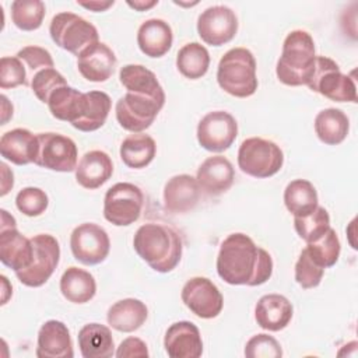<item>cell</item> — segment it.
<instances>
[{"label": "cell", "mask_w": 358, "mask_h": 358, "mask_svg": "<svg viewBox=\"0 0 358 358\" xmlns=\"http://www.w3.org/2000/svg\"><path fill=\"white\" fill-rule=\"evenodd\" d=\"M143 207L141 189L129 182H119L105 193L103 217L116 227H127L140 218Z\"/></svg>", "instance_id": "9c48e42d"}, {"label": "cell", "mask_w": 358, "mask_h": 358, "mask_svg": "<svg viewBox=\"0 0 358 358\" xmlns=\"http://www.w3.org/2000/svg\"><path fill=\"white\" fill-rule=\"evenodd\" d=\"M284 164L281 148L271 140L250 137L242 141L238 150V166L253 178H270L275 175Z\"/></svg>", "instance_id": "5b68a950"}, {"label": "cell", "mask_w": 358, "mask_h": 358, "mask_svg": "<svg viewBox=\"0 0 358 358\" xmlns=\"http://www.w3.org/2000/svg\"><path fill=\"white\" fill-rule=\"evenodd\" d=\"M324 268L320 267L303 249L295 263V281L305 289L315 288L320 284Z\"/></svg>", "instance_id": "60d3db41"}, {"label": "cell", "mask_w": 358, "mask_h": 358, "mask_svg": "<svg viewBox=\"0 0 358 358\" xmlns=\"http://www.w3.org/2000/svg\"><path fill=\"white\" fill-rule=\"evenodd\" d=\"M238 136V123L235 117L225 110L208 112L197 124L199 144L211 152L228 150Z\"/></svg>", "instance_id": "4fadbf2b"}, {"label": "cell", "mask_w": 358, "mask_h": 358, "mask_svg": "<svg viewBox=\"0 0 358 358\" xmlns=\"http://www.w3.org/2000/svg\"><path fill=\"white\" fill-rule=\"evenodd\" d=\"M348 130L350 120L341 109L327 108L320 110L315 117V131L319 140L327 145H337L343 143Z\"/></svg>", "instance_id": "f546056e"}, {"label": "cell", "mask_w": 358, "mask_h": 358, "mask_svg": "<svg viewBox=\"0 0 358 358\" xmlns=\"http://www.w3.org/2000/svg\"><path fill=\"white\" fill-rule=\"evenodd\" d=\"M136 253L155 271L169 273L180 262L182 241L179 234L164 224L141 225L133 238Z\"/></svg>", "instance_id": "7a4b0ae2"}, {"label": "cell", "mask_w": 358, "mask_h": 358, "mask_svg": "<svg viewBox=\"0 0 358 358\" xmlns=\"http://www.w3.org/2000/svg\"><path fill=\"white\" fill-rule=\"evenodd\" d=\"M83 101L84 92L70 85H63L53 91L48 101V108L53 117L73 124L80 116Z\"/></svg>", "instance_id": "d6a6232c"}, {"label": "cell", "mask_w": 358, "mask_h": 358, "mask_svg": "<svg viewBox=\"0 0 358 358\" xmlns=\"http://www.w3.org/2000/svg\"><path fill=\"white\" fill-rule=\"evenodd\" d=\"M155 152L154 138L144 133H133L120 144V158L126 166L133 169L145 168L154 159Z\"/></svg>", "instance_id": "4dcf8cb0"}, {"label": "cell", "mask_w": 358, "mask_h": 358, "mask_svg": "<svg viewBox=\"0 0 358 358\" xmlns=\"http://www.w3.org/2000/svg\"><path fill=\"white\" fill-rule=\"evenodd\" d=\"M52 41L62 49L80 56L91 45L99 42L96 28L83 17L63 11L56 14L49 25Z\"/></svg>", "instance_id": "8992f818"}, {"label": "cell", "mask_w": 358, "mask_h": 358, "mask_svg": "<svg viewBox=\"0 0 358 358\" xmlns=\"http://www.w3.org/2000/svg\"><path fill=\"white\" fill-rule=\"evenodd\" d=\"M1 173H3V180H1V196H6L10 189L13 187L14 185V176H13V172L8 169V166L1 162Z\"/></svg>", "instance_id": "bcb514c9"}, {"label": "cell", "mask_w": 358, "mask_h": 358, "mask_svg": "<svg viewBox=\"0 0 358 358\" xmlns=\"http://www.w3.org/2000/svg\"><path fill=\"white\" fill-rule=\"evenodd\" d=\"M70 249L76 260L85 266L102 263L110 250L108 232L92 222L76 227L70 236Z\"/></svg>", "instance_id": "7c38bea8"}, {"label": "cell", "mask_w": 358, "mask_h": 358, "mask_svg": "<svg viewBox=\"0 0 358 358\" xmlns=\"http://www.w3.org/2000/svg\"><path fill=\"white\" fill-rule=\"evenodd\" d=\"M127 4H129L131 8L137 10V11H145V10H148V8L154 7V6H157V4H158V0H151V1H141V0H137V1H127Z\"/></svg>", "instance_id": "c3c4849f"}, {"label": "cell", "mask_w": 358, "mask_h": 358, "mask_svg": "<svg viewBox=\"0 0 358 358\" xmlns=\"http://www.w3.org/2000/svg\"><path fill=\"white\" fill-rule=\"evenodd\" d=\"M38 358H71L73 343L67 326L60 320L45 322L38 331Z\"/></svg>", "instance_id": "ffe728a7"}, {"label": "cell", "mask_w": 358, "mask_h": 358, "mask_svg": "<svg viewBox=\"0 0 358 358\" xmlns=\"http://www.w3.org/2000/svg\"><path fill=\"white\" fill-rule=\"evenodd\" d=\"M218 85L229 95L246 98L256 92V60L246 48H232L220 59L217 69Z\"/></svg>", "instance_id": "277c9868"}, {"label": "cell", "mask_w": 358, "mask_h": 358, "mask_svg": "<svg viewBox=\"0 0 358 358\" xmlns=\"http://www.w3.org/2000/svg\"><path fill=\"white\" fill-rule=\"evenodd\" d=\"M78 4L84 8H88L91 11L99 13V11H105L109 7H112L115 4V1H78Z\"/></svg>", "instance_id": "7dc6e473"}, {"label": "cell", "mask_w": 358, "mask_h": 358, "mask_svg": "<svg viewBox=\"0 0 358 358\" xmlns=\"http://www.w3.org/2000/svg\"><path fill=\"white\" fill-rule=\"evenodd\" d=\"M116 63L113 50L103 42L91 45L77 57L78 71L85 80L92 83H103L110 78Z\"/></svg>", "instance_id": "e0dca14e"}, {"label": "cell", "mask_w": 358, "mask_h": 358, "mask_svg": "<svg viewBox=\"0 0 358 358\" xmlns=\"http://www.w3.org/2000/svg\"><path fill=\"white\" fill-rule=\"evenodd\" d=\"M294 227L299 238L306 243H310L319 239L330 228V215L324 207L317 206L308 215L294 217Z\"/></svg>", "instance_id": "74e56055"}, {"label": "cell", "mask_w": 358, "mask_h": 358, "mask_svg": "<svg viewBox=\"0 0 358 358\" xmlns=\"http://www.w3.org/2000/svg\"><path fill=\"white\" fill-rule=\"evenodd\" d=\"M291 302L280 294L263 295L255 308V319L257 324L268 331H280L288 326L292 319Z\"/></svg>", "instance_id": "603a6c76"}, {"label": "cell", "mask_w": 358, "mask_h": 358, "mask_svg": "<svg viewBox=\"0 0 358 358\" xmlns=\"http://www.w3.org/2000/svg\"><path fill=\"white\" fill-rule=\"evenodd\" d=\"M48 194L42 189L34 186L21 189L15 197V206L18 211H21L27 217L41 215L48 208Z\"/></svg>", "instance_id": "ab89813d"}, {"label": "cell", "mask_w": 358, "mask_h": 358, "mask_svg": "<svg viewBox=\"0 0 358 358\" xmlns=\"http://www.w3.org/2000/svg\"><path fill=\"white\" fill-rule=\"evenodd\" d=\"M317 192L306 179L291 180L284 190V204L294 217L310 214L317 204Z\"/></svg>", "instance_id": "1f68e13d"}, {"label": "cell", "mask_w": 358, "mask_h": 358, "mask_svg": "<svg viewBox=\"0 0 358 358\" xmlns=\"http://www.w3.org/2000/svg\"><path fill=\"white\" fill-rule=\"evenodd\" d=\"M8 105H10V102H8L7 96H6V95H1V110H3V112H1V124H6L7 120L13 116V106L7 109Z\"/></svg>", "instance_id": "681fc988"}, {"label": "cell", "mask_w": 358, "mask_h": 358, "mask_svg": "<svg viewBox=\"0 0 358 358\" xmlns=\"http://www.w3.org/2000/svg\"><path fill=\"white\" fill-rule=\"evenodd\" d=\"M197 32L201 41L211 46H221L231 42L238 32L235 11L227 6L206 8L197 18Z\"/></svg>", "instance_id": "9a60e30c"}, {"label": "cell", "mask_w": 358, "mask_h": 358, "mask_svg": "<svg viewBox=\"0 0 358 358\" xmlns=\"http://www.w3.org/2000/svg\"><path fill=\"white\" fill-rule=\"evenodd\" d=\"M45 18V3L41 0H14L11 20L18 29L35 31Z\"/></svg>", "instance_id": "d590c367"}, {"label": "cell", "mask_w": 358, "mask_h": 358, "mask_svg": "<svg viewBox=\"0 0 358 358\" xmlns=\"http://www.w3.org/2000/svg\"><path fill=\"white\" fill-rule=\"evenodd\" d=\"M210 66V53L199 42H189L183 45L176 55V67L190 80L201 78Z\"/></svg>", "instance_id": "836d02e7"}, {"label": "cell", "mask_w": 358, "mask_h": 358, "mask_svg": "<svg viewBox=\"0 0 358 358\" xmlns=\"http://www.w3.org/2000/svg\"><path fill=\"white\" fill-rule=\"evenodd\" d=\"M197 183L208 196L225 193L234 183L235 169L231 161L222 155L208 157L197 169Z\"/></svg>", "instance_id": "ac0fdd59"}, {"label": "cell", "mask_w": 358, "mask_h": 358, "mask_svg": "<svg viewBox=\"0 0 358 358\" xmlns=\"http://www.w3.org/2000/svg\"><path fill=\"white\" fill-rule=\"evenodd\" d=\"M110 96L103 91L84 92L83 108L78 119L71 124L80 131H95L102 127L110 112Z\"/></svg>", "instance_id": "4316f807"}, {"label": "cell", "mask_w": 358, "mask_h": 358, "mask_svg": "<svg viewBox=\"0 0 358 358\" xmlns=\"http://www.w3.org/2000/svg\"><path fill=\"white\" fill-rule=\"evenodd\" d=\"M119 80L127 91L144 92L154 96H165L157 76L141 64H126L119 71Z\"/></svg>", "instance_id": "e575fe53"}, {"label": "cell", "mask_w": 358, "mask_h": 358, "mask_svg": "<svg viewBox=\"0 0 358 358\" xmlns=\"http://www.w3.org/2000/svg\"><path fill=\"white\" fill-rule=\"evenodd\" d=\"M148 316V309L144 302L134 298H126L115 302L106 315L108 324L117 331L131 333L140 329Z\"/></svg>", "instance_id": "484cf974"}, {"label": "cell", "mask_w": 358, "mask_h": 358, "mask_svg": "<svg viewBox=\"0 0 358 358\" xmlns=\"http://www.w3.org/2000/svg\"><path fill=\"white\" fill-rule=\"evenodd\" d=\"M38 152L34 164L56 172L76 171L78 150L76 143L59 133H39Z\"/></svg>", "instance_id": "8fae6325"}, {"label": "cell", "mask_w": 358, "mask_h": 358, "mask_svg": "<svg viewBox=\"0 0 358 358\" xmlns=\"http://www.w3.org/2000/svg\"><path fill=\"white\" fill-rule=\"evenodd\" d=\"M183 303L201 319L217 317L224 306V298L217 285L206 277H193L182 288Z\"/></svg>", "instance_id": "5bb4252c"}, {"label": "cell", "mask_w": 358, "mask_h": 358, "mask_svg": "<svg viewBox=\"0 0 358 358\" xmlns=\"http://www.w3.org/2000/svg\"><path fill=\"white\" fill-rule=\"evenodd\" d=\"M164 347L171 358H199L203 354V340L199 327L187 320L171 324L164 337Z\"/></svg>", "instance_id": "2e32d148"}, {"label": "cell", "mask_w": 358, "mask_h": 358, "mask_svg": "<svg viewBox=\"0 0 358 358\" xmlns=\"http://www.w3.org/2000/svg\"><path fill=\"white\" fill-rule=\"evenodd\" d=\"M308 87L336 102H357L354 80L340 71L338 64L326 56H316L315 70Z\"/></svg>", "instance_id": "ba28073f"}, {"label": "cell", "mask_w": 358, "mask_h": 358, "mask_svg": "<svg viewBox=\"0 0 358 358\" xmlns=\"http://www.w3.org/2000/svg\"><path fill=\"white\" fill-rule=\"evenodd\" d=\"M78 347L84 358H109L115 354V343L109 327L88 323L78 331Z\"/></svg>", "instance_id": "83f0119b"}, {"label": "cell", "mask_w": 358, "mask_h": 358, "mask_svg": "<svg viewBox=\"0 0 358 358\" xmlns=\"http://www.w3.org/2000/svg\"><path fill=\"white\" fill-rule=\"evenodd\" d=\"M60 291L69 302L87 303L96 294V282L87 270L71 266L60 278Z\"/></svg>", "instance_id": "f1b7e54d"}, {"label": "cell", "mask_w": 358, "mask_h": 358, "mask_svg": "<svg viewBox=\"0 0 358 358\" xmlns=\"http://www.w3.org/2000/svg\"><path fill=\"white\" fill-rule=\"evenodd\" d=\"M63 85H67L66 78L53 67L39 70L31 80V88L35 96L43 103H48L53 91Z\"/></svg>", "instance_id": "f35d334b"}, {"label": "cell", "mask_w": 358, "mask_h": 358, "mask_svg": "<svg viewBox=\"0 0 358 358\" xmlns=\"http://www.w3.org/2000/svg\"><path fill=\"white\" fill-rule=\"evenodd\" d=\"M1 225H0V229H4V228H11V227H17L15 224V218L13 215H10L6 210H1Z\"/></svg>", "instance_id": "f907efd6"}, {"label": "cell", "mask_w": 358, "mask_h": 358, "mask_svg": "<svg viewBox=\"0 0 358 358\" xmlns=\"http://www.w3.org/2000/svg\"><path fill=\"white\" fill-rule=\"evenodd\" d=\"M28 85V73L24 63L17 57L3 56L0 59V88H15Z\"/></svg>", "instance_id": "b9f144b4"}, {"label": "cell", "mask_w": 358, "mask_h": 358, "mask_svg": "<svg viewBox=\"0 0 358 358\" xmlns=\"http://www.w3.org/2000/svg\"><path fill=\"white\" fill-rule=\"evenodd\" d=\"M164 103L165 96L127 91L116 102V119L124 130L131 133H143L152 124Z\"/></svg>", "instance_id": "52a82bcc"}, {"label": "cell", "mask_w": 358, "mask_h": 358, "mask_svg": "<svg viewBox=\"0 0 358 358\" xmlns=\"http://www.w3.org/2000/svg\"><path fill=\"white\" fill-rule=\"evenodd\" d=\"M115 355L117 358H147L148 354V348L147 344L138 338V337H127L124 338L120 345L117 347Z\"/></svg>", "instance_id": "f6af8a7d"}, {"label": "cell", "mask_w": 358, "mask_h": 358, "mask_svg": "<svg viewBox=\"0 0 358 358\" xmlns=\"http://www.w3.org/2000/svg\"><path fill=\"white\" fill-rule=\"evenodd\" d=\"M113 164L110 157L101 150L85 152L76 166V180L80 186L88 190L101 187L110 179Z\"/></svg>", "instance_id": "7402d4cb"}, {"label": "cell", "mask_w": 358, "mask_h": 358, "mask_svg": "<svg viewBox=\"0 0 358 358\" xmlns=\"http://www.w3.org/2000/svg\"><path fill=\"white\" fill-rule=\"evenodd\" d=\"M217 273L227 284L256 287L271 277L273 259L250 236L235 232L221 242L217 256Z\"/></svg>", "instance_id": "6da1fadb"}, {"label": "cell", "mask_w": 358, "mask_h": 358, "mask_svg": "<svg viewBox=\"0 0 358 358\" xmlns=\"http://www.w3.org/2000/svg\"><path fill=\"white\" fill-rule=\"evenodd\" d=\"M38 152V136L27 129H13L0 138V154L15 165H27L35 161Z\"/></svg>", "instance_id": "cb8c5ba5"}, {"label": "cell", "mask_w": 358, "mask_h": 358, "mask_svg": "<svg viewBox=\"0 0 358 358\" xmlns=\"http://www.w3.org/2000/svg\"><path fill=\"white\" fill-rule=\"evenodd\" d=\"M34 246L32 263L17 271L15 275L18 281L27 287H41L43 285L53 271L56 270L60 259V246L55 236L49 234H38L31 238Z\"/></svg>", "instance_id": "30bf717a"}, {"label": "cell", "mask_w": 358, "mask_h": 358, "mask_svg": "<svg viewBox=\"0 0 358 358\" xmlns=\"http://www.w3.org/2000/svg\"><path fill=\"white\" fill-rule=\"evenodd\" d=\"M34 246L17 227L0 229V260L14 273L27 268L32 263Z\"/></svg>", "instance_id": "44dd1931"}, {"label": "cell", "mask_w": 358, "mask_h": 358, "mask_svg": "<svg viewBox=\"0 0 358 358\" xmlns=\"http://www.w3.org/2000/svg\"><path fill=\"white\" fill-rule=\"evenodd\" d=\"M17 57L24 63L28 73V78L31 80L39 70L50 69L55 66V62L49 50L41 46H25L21 50H18Z\"/></svg>", "instance_id": "7bdbcfd3"}, {"label": "cell", "mask_w": 358, "mask_h": 358, "mask_svg": "<svg viewBox=\"0 0 358 358\" xmlns=\"http://www.w3.org/2000/svg\"><path fill=\"white\" fill-rule=\"evenodd\" d=\"M200 190L197 179L192 175H175L165 183L164 204L171 213H187L197 206L200 200Z\"/></svg>", "instance_id": "d6986e66"}, {"label": "cell", "mask_w": 358, "mask_h": 358, "mask_svg": "<svg viewBox=\"0 0 358 358\" xmlns=\"http://www.w3.org/2000/svg\"><path fill=\"white\" fill-rule=\"evenodd\" d=\"M305 249L320 267L327 268L337 263L341 246L336 231L330 227L326 234H323L319 239L308 243Z\"/></svg>", "instance_id": "8d00e7d4"}, {"label": "cell", "mask_w": 358, "mask_h": 358, "mask_svg": "<svg viewBox=\"0 0 358 358\" xmlns=\"http://www.w3.org/2000/svg\"><path fill=\"white\" fill-rule=\"evenodd\" d=\"M316 63L315 42L310 34L302 29L291 31L282 43L281 56L277 62V78L291 87L308 85Z\"/></svg>", "instance_id": "3957f363"}, {"label": "cell", "mask_w": 358, "mask_h": 358, "mask_svg": "<svg viewBox=\"0 0 358 358\" xmlns=\"http://www.w3.org/2000/svg\"><path fill=\"white\" fill-rule=\"evenodd\" d=\"M282 350L280 343L268 334H256L248 340L245 345V357L248 358H280Z\"/></svg>", "instance_id": "ee69618b"}, {"label": "cell", "mask_w": 358, "mask_h": 358, "mask_svg": "<svg viewBox=\"0 0 358 358\" xmlns=\"http://www.w3.org/2000/svg\"><path fill=\"white\" fill-rule=\"evenodd\" d=\"M173 34L171 25L161 18L144 21L137 31V45L148 57H161L171 49Z\"/></svg>", "instance_id": "d4e9b609"}]
</instances>
